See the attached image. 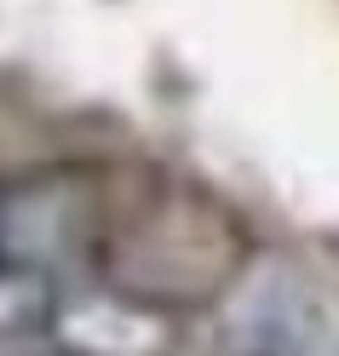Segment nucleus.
Masks as SVG:
<instances>
[{
  "label": "nucleus",
  "mask_w": 339,
  "mask_h": 356,
  "mask_svg": "<svg viewBox=\"0 0 339 356\" xmlns=\"http://www.w3.org/2000/svg\"><path fill=\"white\" fill-rule=\"evenodd\" d=\"M52 333L75 356H155L173 327L167 316L132 305V299H116V293H93V299H70L52 310Z\"/></svg>",
  "instance_id": "nucleus-2"
},
{
  "label": "nucleus",
  "mask_w": 339,
  "mask_h": 356,
  "mask_svg": "<svg viewBox=\"0 0 339 356\" xmlns=\"http://www.w3.org/2000/svg\"><path fill=\"white\" fill-rule=\"evenodd\" d=\"M328 322H333V305L322 282L299 259L270 253L247 276H236V287L224 293L213 345L219 356H310L328 339Z\"/></svg>",
  "instance_id": "nucleus-1"
},
{
  "label": "nucleus",
  "mask_w": 339,
  "mask_h": 356,
  "mask_svg": "<svg viewBox=\"0 0 339 356\" xmlns=\"http://www.w3.org/2000/svg\"><path fill=\"white\" fill-rule=\"evenodd\" d=\"M52 287L40 270H29V264H6L0 259V333H24L35 322H52Z\"/></svg>",
  "instance_id": "nucleus-3"
}]
</instances>
